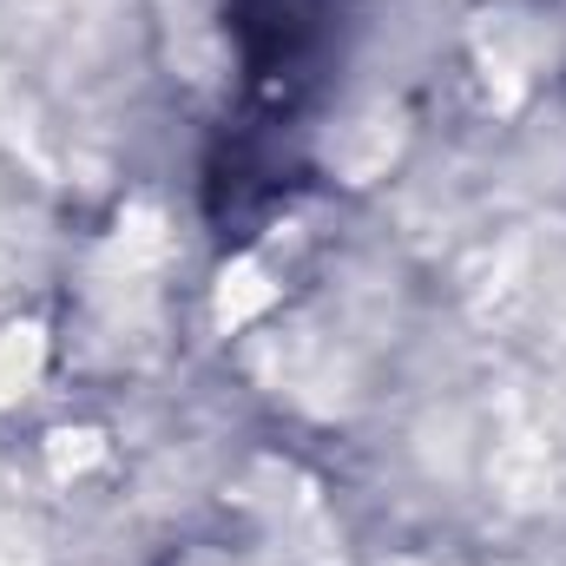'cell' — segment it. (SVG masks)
<instances>
[{"mask_svg":"<svg viewBox=\"0 0 566 566\" xmlns=\"http://www.w3.org/2000/svg\"><path fill=\"white\" fill-rule=\"evenodd\" d=\"M231 33L244 60V106L264 126H283L329 73L336 0H231Z\"/></svg>","mask_w":566,"mask_h":566,"instance_id":"1","label":"cell"}]
</instances>
